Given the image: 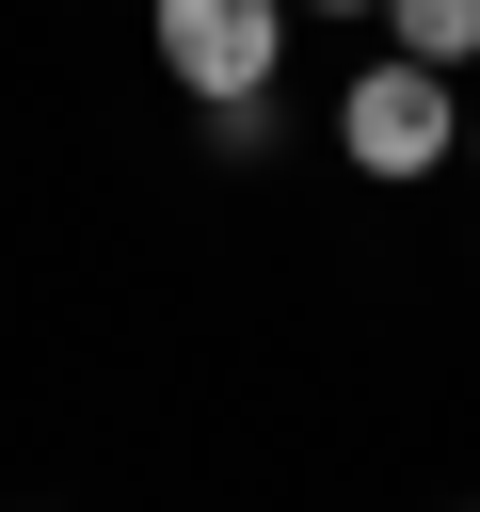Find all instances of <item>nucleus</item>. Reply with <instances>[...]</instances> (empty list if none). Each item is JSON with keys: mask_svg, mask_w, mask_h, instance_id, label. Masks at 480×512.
Returning a JSON list of instances; mask_svg holds the SVG:
<instances>
[{"mask_svg": "<svg viewBox=\"0 0 480 512\" xmlns=\"http://www.w3.org/2000/svg\"><path fill=\"white\" fill-rule=\"evenodd\" d=\"M336 144H352L368 176H432V160L464 144V128H448V64H416V48H400V64H368V80L336 96Z\"/></svg>", "mask_w": 480, "mask_h": 512, "instance_id": "2", "label": "nucleus"}, {"mask_svg": "<svg viewBox=\"0 0 480 512\" xmlns=\"http://www.w3.org/2000/svg\"><path fill=\"white\" fill-rule=\"evenodd\" d=\"M304 16H384V0H304Z\"/></svg>", "mask_w": 480, "mask_h": 512, "instance_id": "4", "label": "nucleus"}, {"mask_svg": "<svg viewBox=\"0 0 480 512\" xmlns=\"http://www.w3.org/2000/svg\"><path fill=\"white\" fill-rule=\"evenodd\" d=\"M464 144H480V128H464Z\"/></svg>", "mask_w": 480, "mask_h": 512, "instance_id": "5", "label": "nucleus"}, {"mask_svg": "<svg viewBox=\"0 0 480 512\" xmlns=\"http://www.w3.org/2000/svg\"><path fill=\"white\" fill-rule=\"evenodd\" d=\"M160 16V64L224 112V96H272V64H288V0H144Z\"/></svg>", "mask_w": 480, "mask_h": 512, "instance_id": "1", "label": "nucleus"}, {"mask_svg": "<svg viewBox=\"0 0 480 512\" xmlns=\"http://www.w3.org/2000/svg\"><path fill=\"white\" fill-rule=\"evenodd\" d=\"M384 16H400L416 64H464V48H480V0H384Z\"/></svg>", "mask_w": 480, "mask_h": 512, "instance_id": "3", "label": "nucleus"}]
</instances>
